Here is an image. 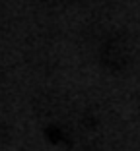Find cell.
I'll list each match as a JSON object with an SVG mask.
<instances>
[{
	"label": "cell",
	"instance_id": "6da1fadb",
	"mask_svg": "<svg viewBox=\"0 0 140 151\" xmlns=\"http://www.w3.org/2000/svg\"><path fill=\"white\" fill-rule=\"evenodd\" d=\"M101 60L103 64L109 68V70L113 72H119L123 68L127 66L128 62V47L127 43L119 37H113V39H109L107 43L103 45V49H101Z\"/></svg>",
	"mask_w": 140,
	"mask_h": 151
}]
</instances>
